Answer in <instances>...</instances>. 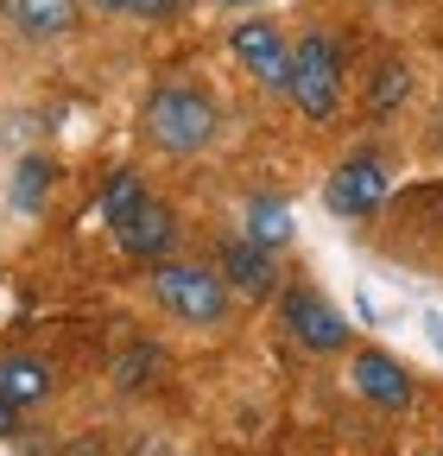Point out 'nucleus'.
Instances as JSON below:
<instances>
[{
	"mask_svg": "<svg viewBox=\"0 0 443 456\" xmlns=\"http://www.w3.org/2000/svg\"><path fill=\"white\" fill-rule=\"evenodd\" d=\"M101 222L115 228V248L127 254V260H140V266H158V260H172V248H178V209L165 203V197H152L146 191V178L140 171H115V178L101 184Z\"/></svg>",
	"mask_w": 443,
	"mask_h": 456,
	"instance_id": "1",
	"label": "nucleus"
},
{
	"mask_svg": "<svg viewBox=\"0 0 443 456\" xmlns=\"http://www.w3.org/2000/svg\"><path fill=\"white\" fill-rule=\"evenodd\" d=\"M222 127L215 114V95L197 89V83H158L140 108V134L165 152V159H197Z\"/></svg>",
	"mask_w": 443,
	"mask_h": 456,
	"instance_id": "2",
	"label": "nucleus"
},
{
	"mask_svg": "<svg viewBox=\"0 0 443 456\" xmlns=\"http://www.w3.org/2000/svg\"><path fill=\"white\" fill-rule=\"evenodd\" d=\"M152 298H158L165 317H178L190 330H215L235 311V292L215 273V260H158L152 266Z\"/></svg>",
	"mask_w": 443,
	"mask_h": 456,
	"instance_id": "3",
	"label": "nucleus"
},
{
	"mask_svg": "<svg viewBox=\"0 0 443 456\" xmlns=\"http://www.w3.org/2000/svg\"><path fill=\"white\" fill-rule=\"evenodd\" d=\"M342 89H349V57L329 32H304L292 45V70H286V95L298 102V114L310 121H329L342 108Z\"/></svg>",
	"mask_w": 443,
	"mask_h": 456,
	"instance_id": "4",
	"label": "nucleus"
},
{
	"mask_svg": "<svg viewBox=\"0 0 443 456\" xmlns=\"http://www.w3.org/2000/svg\"><path fill=\"white\" fill-rule=\"evenodd\" d=\"M272 305H279V323H286V336L298 342L304 355H342L349 349L355 330H349V317L329 305L317 285H279V298H272Z\"/></svg>",
	"mask_w": 443,
	"mask_h": 456,
	"instance_id": "5",
	"label": "nucleus"
},
{
	"mask_svg": "<svg viewBox=\"0 0 443 456\" xmlns=\"http://www.w3.org/2000/svg\"><path fill=\"white\" fill-rule=\"evenodd\" d=\"M386 197H393V171H386L380 152L342 159L336 171H329V184H323V203L336 209V216H374Z\"/></svg>",
	"mask_w": 443,
	"mask_h": 456,
	"instance_id": "6",
	"label": "nucleus"
},
{
	"mask_svg": "<svg viewBox=\"0 0 443 456\" xmlns=\"http://www.w3.org/2000/svg\"><path fill=\"white\" fill-rule=\"evenodd\" d=\"M215 273L229 279V292L247 298V305H272L279 298V260H272V248H260L254 235H229L215 248Z\"/></svg>",
	"mask_w": 443,
	"mask_h": 456,
	"instance_id": "7",
	"label": "nucleus"
},
{
	"mask_svg": "<svg viewBox=\"0 0 443 456\" xmlns=\"http://www.w3.org/2000/svg\"><path fill=\"white\" fill-rule=\"evenodd\" d=\"M349 380H355V393L367 399V406H380V412H406L412 406V368L399 355L374 349V342H361V349L349 355Z\"/></svg>",
	"mask_w": 443,
	"mask_h": 456,
	"instance_id": "8",
	"label": "nucleus"
},
{
	"mask_svg": "<svg viewBox=\"0 0 443 456\" xmlns=\"http://www.w3.org/2000/svg\"><path fill=\"white\" fill-rule=\"evenodd\" d=\"M229 45H235V57L266 83V89H286V70H292V38L279 32V20H241L235 32H229Z\"/></svg>",
	"mask_w": 443,
	"mask_h": 456,
	"instance_id": "9",
	"label": "nucleus"
},
{
	"mask_svg": "<svg viewBox=\"0 0 443 456\" xmlns=\"http://www.w3.org/2000/svg\"><path fill=\"white\" fill-rule=\"evenodd\" d=\"M0 20L20 38H70L83 26V0H0Z\"/></svg>",
	"mask_w": 443,
	"mask_h": 456,
	"instance_id": "10",
	"label": "nucleus"
},
{
	"mask_svg": "<svg viewBox=\"0 0 443 456\" xmlns=\"http://www.w3.org/2000/svg\"><path fill=\"white\" fill-rule=\"evenodd\" d=\"M58 393V368L38 362V355H7L0 362V399H13V406H44V399Z\"/></svg>",
	"mask_w": 443,
	"mask_h": 456,
	"instance_id": "11",
	"label": "nucleus"
},
{
	"mask_svg": "<svg viewBox=\"0 0 443 456\" xmlns=\"http://www.w3.org/2000/svg\"><path fill=\"white\" fill-rule=\"evenodd\" d=\"M247 235H254L260 248L279 254V248L292 241V209H286L279 197H254V203H247Z\"/></svg>",
	"mask_w": 443,
	"mask_h": 456,
	"instance_id": "12",
	"label": "nucleus"
},
{
	"mask_svg": "<svg viewBox=\"0 0 443 456\" xmlns=\"http://www.w3.org/2000/svg\"><path fill=\"white\" fill-rule=\"evenodd\" d=\"M51 184H58V165H51V159H20L13 203H20L26 216H38V209H44V197H51Z\"/></svg>",
	"mask_w": 443,
	"mask_h": 456,
	"instance_id": "13",
	"label": "nucleus"
},
{
	"mask_svg": "<svg viewBox=\"0 0 443 456\" xmlns=\"http://www.w3.org/2000/svg\"><path fill=\"white\" fill-rule=\"evenodd\" d=\"M406 95H412V70L399 64V57H386V64L374 70V89H367V108H374V114H393V108H399Z\"/></svg>",
	"mask_w": 443,
	"mask_h": 456,
	"instance_id": "14",
	"label": "nucleus"
},
{
	"mask_svg": "<svg viewBox=\"0 0 443 456\" xmlns=\"http://www.w3.org/2000/svg\"><path fill=\"white\" fill-rule=\"evenodd\" d=\"M95 13H115V20H178L190 0H89Z\"/></svg>",
	"mask_w": 443,
	"mask_h": 456,
	"instance_id": "15",
	"label": "nucleus"
},
{
	"mask_svg": "<svg viewBox=\"0 0 443 456\" xmlns=\"http://www.w3.org/2000/svg\"><path fill=\"white\" fill-rule=\"evenodd\" d=\"M0 437H20V406L13 399H0Z\"/></svg>",
	"mask_w": 443,
	"mask_h": 456,
	"instance_id": "16",
	"label": "nucleus"
},
{
	"mask_svg": "<svg viewBox=\"0 0 443 456\" xmlns=\"http://www.w3.org/2000/svg\"><path fill=\"white\" fill-rule=\"evenodd\" d=\"M229 7H241V0H229Z\"/></svg>",
	"mask_w": 443,
	"mask_h": 456,
	"instance_id": "17",
	"label": "nucleus"
},
{
	"mask_svg": "<svg viewBox=\"0 0 443 456\" xmlns=\"http://www.w3.org/2000/svg\"><path fill=\"white\" fill-rule=\"evenodd\" d=\"M437 456H443V450H437Z\"/></svg>",
	"mask_w": 443,
	"mask_h": 456,
	"instance_id": "18",
	"label": "nucleus"
}]
</instances>
